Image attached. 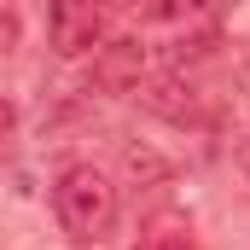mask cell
<instances>
[{
    "label": "cell",
    "instance_id": "cell-1",
    "mask_svg": "<svg viewBox=\"0 0 250 250\" xmlns=\"http://www.w3.org/2000/svg\"><path fill=\"white\" fill-rule=\"evenodd\" d=\"M53 209H59V227L76 239V245H93L117 227V187L82 163V169H64L59 187H53Z\"/></svg>",
    "mask_w": 250,
    "mask_h": 250
},
{
    "label": "cell",
    "instance_id": "cell-2",
    "mask_svg": "<svg viewBox=\"0 0 250 250\" xmlns=\"http://www.w3.org/2000/svg\"><path fill=\"white\" fill-rule=\"evenodd\" d=\"M47 35L64 59L93 53L105 41V0H53L47 6Z\"/></svg>",
    "mask_w": 250,
    "mask_h": 250
},
{
    "label": "cell",
    "instance_id": "cell-3",
    "mask_svg": "<svg viewBox=\"0 0 250 250\" xmlns=\"http://www.w3.org/2000/svg\"><path fill=\"white\" fill-rule=\"evenodd\" d=\"M140 76H146V47H140V41L93 47V87H99V93H134Z\"/></svg>",
    "mask_w": 250,
    "mask_h": 250
},
{
    "label": "cell",
    "instance_id": "cell-4",
    "mask_svg": "<svg viewBox=\"0 0 250 250\" xmlns=\"http://www.w3.org/2000/svg\"><path fill=\"white\" fill-rule=\"evenodd\" d=\"M134 250H198V239H192V221L181 209H163V215H151L140 227V245Z\"/></svg>",
    "mask_w": 250,
    "mask_h": 250
},
{
    "label": "cell",
    "instance_id": "cell-5",
    "mask_svg": "<svg viewBox=\"0 0 250 250\" xmlns=\"http://www.w3.org/2000/svg\"><path fill=\"white\" fill-rule=\"evenodd\" d=\"M215 23V6L209 0H157L151 6V29H209Z\"/></svg>",
    "mask_w": 250,
    "mask_h": 250
},
{
    "label": "cell",
    "instance_id": "cell-6",
    "mask_svg": "<svg viewBox=\"0 0 250 250\" xmlns=\"http://www.w3.org/2000/svg\"><path fill=\"white\" fill-rule=\"evenodd\" d=\"M151 111H163V117H175V123H187L192 117V87H181V82H151V87H134Z\"/></svg>",
    "mask_w": 250,
    "mask_h": 250
},
{
    "label": "cell",
    "instance_id": "cell-7",
    "mask_svg": "<svg viewBox=\"0 0 250 250\" xmlns=\"http://www.w3.org/2000/svg\"><path fill=\"white\" fill-rule=\"evenodd\" d=\"M123 163H128V175H146V181H157V175H163V163H157L151 151H140V146H128Z\"/></svg>",
    "mask_w": 250,
    "mask_h": 250
},
{
    "label": "cell",
    "instance_id": "cell-8",
    "mask_svg": "<svg viewBox=\"0 0 250 250\" xmlns=\"http://www.w3.org/2000/svg\"><path fill=\"white\" fill-rule=\"evenodd\" d=\"M239 169L250 175V140H239Z\"/></svg>",
    "mask_w": 250,
    "mask_h": 250
}]
</instances>
